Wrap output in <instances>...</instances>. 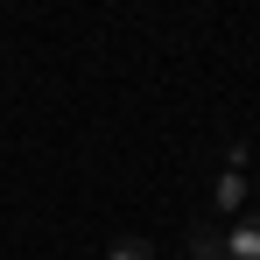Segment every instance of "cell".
Listing matches in <instances>:
<instances>
[{
    "instance_id": "cell-2",
    "label": "cell",
    "mask_w": 260,
    "mask_h": 260,
    "mask_svg": "<svg viewBox=\"0 0 260 260\" xmlns=\"http://www.w3.org/2000/svg\"><path fill=\"white\" fill-rule=\"evenodd\" d=\"M239 162H246V148L232 155V169L218 176V190H211V204H218V218H239V204H246V169H239Z\"/></svg>"
},
{
    "instance_id": "cell-3",
    "label": "cell",
    "mask_w": 260,
    "mask_h": 260,
    "mask_svg": "<svg viewBox=\"0 0 260 260\" xmlns=\"http://www.w3.org/2000/svg\"><path fill=\"white\" fill-rule=\"evenodd\" d=\"M190 260H225V246H218L211 225H197V232H190Z\"/></svg>"
},
{
    "instance_id": "cell-1",
    "label": "cell",
    "mask_w": 260,
    "mask_h": 260,
    "mask_svg": "<svg viewBox=\"0 0 260 260\" xmlns=\"http://www.w3.org/2000/svg\"><path fill=\"white\" fill-rule=\"evenodd\" d=\"M218 246H225V260H260V211H239L218 232Z\"/></svg>"
},
{
    "instance_id": "cell-4",
    "label": "cell",
    "mask_w": 260,
    "mask_h": 260,
    "mask_svg": "<svg viewBox=\"0 0 260 260\" xmlns=\"http://www.w3.org/2000/svg\"><path fill=\"white\" fill-rule=\"evenodd\" d=\"M106 260H155V246H148V239H113V246H106Z\"/></svg>"
}]
</instances>
